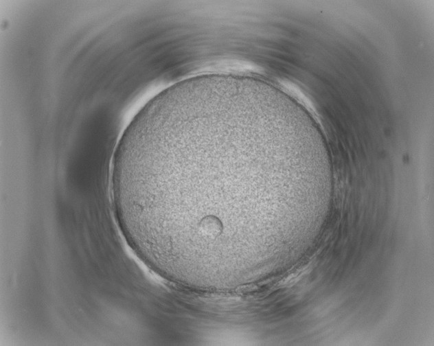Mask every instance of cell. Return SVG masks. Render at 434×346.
I'll list each match as a JSON object with an SVG mask.
<instances>
[{
    "instance_id": "1",
    "label": "cell",
    "mask_w": 434,
    "mask_h": 346,
    "mask_svg": "<svg viewBox=\"0 0 434 346\" xmlns=\"http://www.w3.org/2000/svg\"><path fill=\"white\" fill-rule=\"evenodd\" d=\"M266 122L231 100L161 113L126 133V176L170 232L196 244L231 243L240 200L251 187L307 177L299 155L273 152Z\"/></svg>"
}]
</instances>
